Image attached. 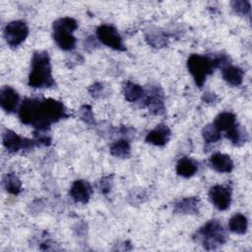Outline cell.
<instances>
[{"label":"cell","instance_id":"obj_20","mask_svg":"<svg viewBox=\"0 0 252 252\" xmlns=\"http://www.w3.org/2000/svg\"><path fill=\"white\" fill-rule=\"evenodd\" d=\"M229 230L237 233V234H244L248 227V221L244 215L242 214H235L232 216L228 221Z\"/></svg>","mask_w":252,"mask_h":252},{"label":"cell","instance_id":"obj_13","mask_svg":"<svg viewBox=\"0 0 252 252\" xmlns=\"http://www.w3.org/2000/svg\"><path fill=\"white\" fill-rule=\"evenodd\" d=\"M170 129L163 124L158 125L146 136V141L155 146H164L170 139Z\"/></svg>","mask_w":252,"mask_h":252},{"label":"cell","instance_id":"obj_3","mask_svg":"<svg viewBox=\"0 0 252 252\" xmlns=\"http://www.w3.org/2000/svg\"><path fill=\"white\" fill-rule=\"evenodd\" d=\"M78 28L77 22L70 17H64L53 23V37L56 44L63 50H71L76 45L73 32Z\"/></svg>","mask_w":252,"mask_h":252},{"label":"cell","instance_id":"obj_17","mask_svg":"<svg viewBox=\"0 0 252 252\" xmlns=\"http://www.w3.org/2000/svg\"><path fill=\"white\" fill-rule=\"evenodd\" d=\"M200 200L197 197H190L180 200L174 206V211L179 214H195L198 212Z\"/></svg>","mask_w":252,"mask_h":252},{"label":"cell","instance_id":"obj_26","mask_svg":"<svg viewBox=\"0 0 252 252\" xmlns=\"http://www.w3.org/2000/svg\"><path fill=\"white\" fill-rule=\"evenodd\" d=\"M147 38H148L150 44H152L155 47H157V41H158V47H161L162 45L165 44V38L159 32L151 33Z\"/></svg>","mask_w":252,"mask_h":252},{"label":"cell","instance_id":"obj_18","mask_svg":"<svg viewBox=\"0 0 252 252\" xmlns=\"http://www.w3.org/2000/svg\"><path fill=\"white\" fill-rule=\"evenodd\" d=\"M123 94L128 101L134 102L144 97L146 93L141 86L129 81L123 87Z\"/></svg>","mask_w":252,"mask_h":252},{"label":"cell","instance_id":"obj_27","mask_svg":"<svg viewBox=\"0 0 252 252\" xmlns=\"http://www.w3.org/2000/svg\"><path fill=\"white\" fill-rule=\"evenodd\" d=\"M81 117L85 122H87L89 124L94 122V116H93V112H92V109L90 106L84 105L81 108Z\"/></svg>","mask_w":252,"mask_h":252},{"label":"cell","instance_id":"obj_16","mask_svg":"<svg viewBox=\"0 0 252 252\" xmlns=\"http://www.w3.org/2000/svg\"><path fill=\"white\" fill-rule=\"evenodd\" d=\"M198 170V162L190 158H181L176 164V172L178 175L188 178L193 176Z\"/></svg>","mask_w":252,"mask_h":252},{"label":"cell","instance_id":"obj_22","mask_svg":"<svg viewBox=\"0 0 252 252\" xmlns=\"http://www.w3.org/2000/svg\"><path fill=\"white\" fill-rule=\"evenodd\" d=\"M3 185L6 191L12 195H19L22 191V183L14 173H7L5 175Z\"/></svg>","mask_w":252,"mask_h":252},{"label":"cell","instance_id":"obj_29","mask_svg":"<svg viewBox=\"0 0 252 252\" xmlns=\"http://www.w3.org/2000/svg\"><path fill=\"white\" fill-rule=\"evenodd\" d=\"M204 98L207 102H213L215 100L214 98H216V95L214 94H206L204 95Z\"/></svg>","mask_w":252,"mask_h":252},{"label":"cell","instance_id":"obj_28","mask_svg":"<svg viewBox=\"0 0 252 252\" xmlns=\"http://www.w3.org/2000/svg\"><path fill=\"white\" fill-rule=\"evenodd\" d=\"M99 189L102 193H107L110 190V181L109 178H103L100 182H99Z\"/></svg>","mask_w":252,"mask_h":252},{"label":"cell","instance_id":"obj_1","mask_svg":"<svg viewBox=\"0 0 252 252\" xmlns=\"http://www.w3.org/2000/svg\"><path fill=\"white\" fill-rule=\"evenodd\" d=\"M67 116L63 103L53 98L29 97L19 108L20 120L26 125H32L37 131H45L52 123Z\"/></svg>","mask_w":252,"mask_h":252},{"label":"cell","instance_id":"obj_2","mask_svg":"<svg viewBox=\"0 0 252 252\" xmlns=\"http://www.w3.org/2000/svg\"><path fill=\"white\" fill-rule=\"evenodd\" d=\"M55 85L51 74V65L48 53L34 52L32 59V69L29 75V86L34 89L49 88Z\"/></svg>","mask_w":252,"mask_h":252},{"label":"cell","instance_id":"obj_21","mask_svg":"<svg viewBox=\"0 0 252 252\" xmlns=\"http://www.w3.org/2000/svg\"><path fill=\"white\" fill-rule=\"evenodd\" d=\"M131 153L130 144L125 139H120L115 141L110 146V154L116 158H125L129 157Z\"/></svg>","mask_w":252,"mask_h":252},{"label":"cell","instance_id":"obj_6","mask_svg":"<svg viewBox=\"0 0 252 252\" xmlns=\"http://www.w3.org/2000/svg\"><path fill=\"white\" fill-rule=\"evenodd\" d=\"M29 28L24 21H12L8 23L4 30V37L11 47H17L28 36Z\"/></svg>","mask_w":252,"mask_h":252},{"label":"cell","instance_id":"obj_24","mask_svg":"<svg viewBox=\"0 0 252 252\" xmlns=\"http://www.w3.org/2000/svg\"><path fill=\"white\" fill-rule=\"evenodd\" d=\"M202 135L207 143H217L221 138L220 131H219L214 124L205 126V128L202 131Z\"/></svg>","mask_w":252,"mask_h":252},{"label":"cell","instance_id":"obj_14","mask_svg":"<svg viewBox=\"0 0 252 252\" xmlns=\"http://www.w3.org/2000/svg\"><path fill=\"white\" fill-rule=\"evenodd\" d=\"M210 165L218 172L228 173L233 169V161L229 156L216 153L210 158Z\"/></svg>","mask_w":252,"mask_h":252},{"label":"cell","instance_id":"obj_23","mask_svg":"<svg viewBox=\"0 0 252 252\" xmlns=\"http://www.w3.org/2000/svg\"><path fill=\"white\" fill-rule=\"evenodd\" d=\"M225 137L228 140H230L234 145H240L245 143L247 139V133L245 129H243L240 125L236 123L233 127H231L228 131H226Z\"/></svg>","mask_w":252,"mask_h":252},{"label":"cell","instance_id":"obj_12","mask_svg":"<svg viewBox=\"0 0 252 252\" xmlns=\"http://www.w3.org/2000/svg\"><path fill=\"white\" fill-rule=\"evenodd\" d=\"M93 189L89 182L85 180H76L73 182L70 188V196L71 198L81 204H86L92 195Z\"/></svg>","mask_w":252,"mask_h":252},{"label":"cell","instance_id":"obj_8","mask_svg":"<svg viewBox=\"0 0 252 252\" xmlns=\"http://www.w3.org/2000/svg\"><path fill=\"white\" fill-rule=\"evenodd\" d=\"M212 204L219 210H226L231 202V188L227 185H215L209 191Z\"/></svg>","mask_w":252,"mask_h":252},{"label":"cell","instance_id":"obj_25","mask_svg":"<svg viewBox=\"0 0 252 252\" xmlns=\"http://www.w3.org/2000/svg\"><path fill=\"white\" fill-rule=\"evenodd\" d=\"M231 7L235 13L241 16H245L250 13V3L248 1H243V0L232 1Z\"/></svg>","mask_w":252,"mask_h":252},{"label":"cell","instance_id":"obj_5","mask_svg":"<svg viewBox=\"0 0 252 252\" xmlns=\"http://www.w3.org/2000/svg\"><path fill=\"white\" fill-rule=\"evenodd\" d=\"M187 67L196 85L201 88L206 81L207 76L213 73V70L217 68V65L215 59H211L205 55L192 54L187 60Z\"/></svg>","mask_w":252,"mask_h":252},{"label":"cell","instance_id":"obj_7","mask_svg":"<svg viewBox=\"0 0 252 252\" xmlns=\"http://www.w3.org/2000/svg\"><path fill=\"white\" fill-rule=\"evenodd\" d=\"M97 38L106 46L115 50L123 51L125 46L123 44L122 37L118 33L117 30L111 25H101L96 30Z\"/></svg>","mask_w":252,"mask_h":252},{"label":"cell","instance_id":"obj_10","mask_svg":"<svg viewBox=\"0 0 252 252\" xmlns=\"http://www.w3.org/2000/svg\"><path fill=\"white\" fill-rule=\"evenodd\" d=\"M146 104L148 105L149 111L153 114L159 115L162 114L165 110L163 102V93L158 87H152L150 93L146 94Z\"/></svg>","mask_w":252,"mask_h":252},{"label":"cell","instance_id":"obj_19","mask_svg":"<svg viewBox=\"0 0 252 252\" xmlns=\"http://www.w3.org/2000/svg\"><path fill=\"white\" fill-rule=\"evenodd\" d=\"M213 124L219 131L226 132L236 124V117L231 112H221L216 117Z\"/></svg>","mask_w":252,"mask_h":252},{"label":"cell","instance_id":"obj_15","mask_svg":"<svg viewBox=\"0 0 252 252\" xmlns=\"http://www.w3.org/2000/svg\"><path fill=\"white\" fill-rule=\"evenodd\" d=\"M223 80L230 86L237 87L241 85L243 81V71L239 67L233 65H226L222 68L221 72Z\"/></svg>","mask_w":252,"mask_h":252},{"label":"cell","instance_id":"obj_9","mask_svg":"<svg viewBox=\"0 0 252 252\" xmlns=\"http://www.w3.org/2000/svg\"><path fill=\"white\" fill-rule=\"evenodd\" d=\"M3 145L11 153H16L20 150H29L33 147L34 142L19 136L11 130H6L3 133Z\"/></svg>","mask_w":252,"mask_h":252},{"label":"cell","instance_id":"obj_11","mask_svg":"<svg viewBox=\"0 0 252 252\" xmlns=\"http://www.w3.org/2000/svg\"><path fill=\"white\" fill-rule=\"evenodd\" d=\"M20 96L15 89L5 86L0 91V105L7 113H12L17 110Z\"/></svg>","mask_w":252,"mask_h":252},{"label":"cell","instance_id":"obj_4","mask_svg":"<svg viewBox=\"0 0 252 252\" xmlns=\"http://www.w3.org/2000/svg\"><path fill=\"white\" fill-rule=\"evenodd\" d=\"M197 240L202 243L207 250L216 249L226 240V234L220 221L212 220L204 224L197 231Z\"/></svg>","mask_w":252,"mask_h":252}]
</instances>
